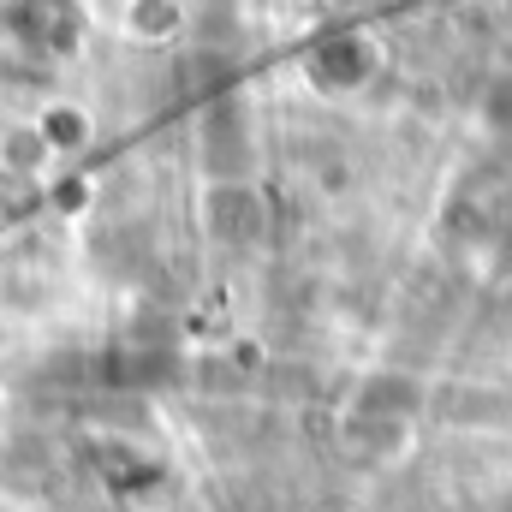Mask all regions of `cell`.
Masks as SVG:
<instances>
[{"mask_svg":"<svg viewBox=\"0 0 512 512\" xmlns=\"http://www.w3.org/2000/svg\"><path fill=\"white\" fill-rule=\"evenodd\" d=\"M48 155H54V149L42 143V131H36V126L6 131V143H0V161H6L12 173H30V167H36V161H48Z\"/></svg>","mask_w":512,"mask_h":512,"instance_id":"obj_1","label":"cell"}]
</instances>
